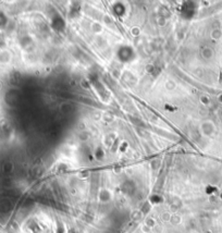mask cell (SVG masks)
<instances>
[{
	"mask_svg": "<svg viewBox=\"0 0 222 233\" xmlns=\"http://www.w3.org/2000/svg\"><path fill=\"white\" fill-rule=\"evenodd\" d=\"M91 29H93V32L94 33H100V32H103V26L100 25L99 23H94L93 25H91Z\"/></svg>",
	"mask_w": 222,
	"mask_h": 233,
	"instance_id": "6da1fadb",
	"label": "cell"
},
{
	"mask_svg": "<svg viewBox=\"0 0 222 233\" xmlns=\"http://www.w3.org/2000/svg\"><path fill=\"white\" fill-rule=\"evenodd\" d=\"M132 34L135 35V36H136V35H138V34H140V29H136V27H135V29H133V30H132Z\"/></svg>",
	"mask_w": 222,
	"mask_h": 233,
	"instance_id": "7a4b0ae2",
	"label": "cell"
}]
</instances>
